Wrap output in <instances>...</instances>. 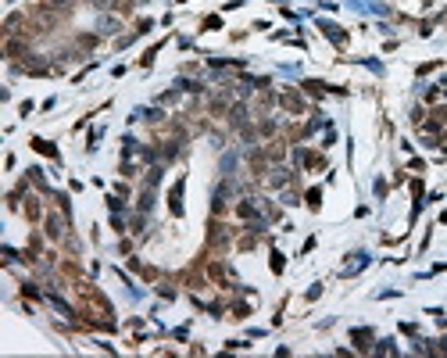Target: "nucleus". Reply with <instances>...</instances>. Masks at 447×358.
I'll use <instances>...</instances> for the list:
<instances>
[{
	"instance_id": "obj_3",
	"label": "nucleus",
	"mask_w": 447,
	"mask_h": 358,
	"mask_svg": "<svg viewBox=\"0 0 447 358\" xmlns=\"http://www.w3.org/2000/svg\"><path fill=\"white\" fill-rule=\"evenodd\" d=\"M25 215H29V219H32V222H36V219H39V204H36V201H32V197H29V204H25Z\"/></svg>"
},
{
	"instance_id": "obj_4",
	"label": "nucleus",
	"mask_w": 447,
	"mask_h": 358,
	"mask_svg": "<svg viewBox=\"0 0 447 358\" xmlns=\"http://www.w3.org/2000/svg\"><path fill=\"white\" fill-rule=\"evenodd\" d=\"M47 226H50V229H47V233H50V236H61V222H58V219H50V222H47Z\"/></svg>"
},
{
	"instance_id": "obj_1",
	"label": "nucleus",
	"mask_w": 447,
	"mask_h": 358,
	"mask_svg": "<svg viewBox=\"0 0 447 358\" xmlns=\"http://www.w3.org/2000/svg\"><path fill=\"white\" fill-rule=\"evenodd\" d=\"M283 108H290L294 115H301V108H304V104H301V97H297V93H283Z\"/></svg>"
},
{
	"instance_id": "obj_2",
	"label": "nucleus",
	"mask_w": 447,
	"mask_h": 358,
	"mask_svg": "<svg viewBox=\"0 0 447 358\" xmlns=\"http://www.w3.org/2000/svg\"><path fill=\"white\" fill-rule=\"evenodd\" d=\"M32 147H36L39 154H58V150H54V147H50L47 140H32Z\"/></svg>"
}]
</instances>
